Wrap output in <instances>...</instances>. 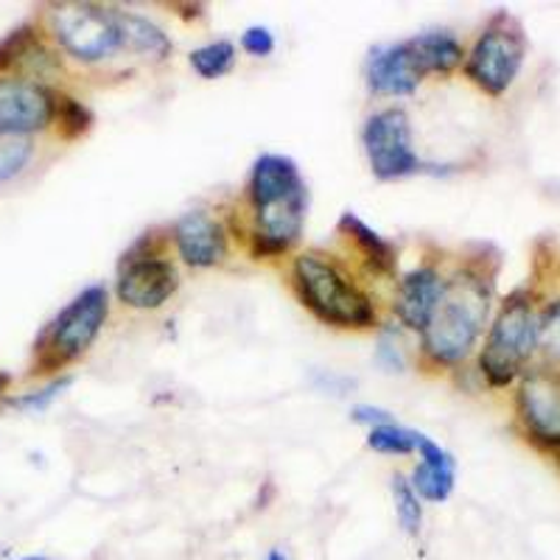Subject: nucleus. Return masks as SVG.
Segmentation results:
<instances>
[{
	"instance_id": "6",
	"label": "nucleus",
	"mask_w": 560,
	"mask_h": 560,
	"mask_svg": "<svg viewBox=\"0 0 560 560\" xmlns=\"http://www.w3.org/2000/svg\"><path fill=\"white\" fill-rule=\"evenodd\" d=\"M364 152L370 160V172L376 179H404L420 174L427 163L412 149V124L401 107H387L382 113L370 115L364 127Z\"/></svg>"
},
{
	"instance_id": "20",
	"label": "nucleus",
	"mask_w": 560,
	"mask_h": 560,
	"mask_svg": "<svg viewBox=\"0 0 560 560\" xmlns=\"http://www.w3.org/2000/svg\"><path fill=\"white\" fill-rule=\"evenodd\" d=\"M393 499H395V513H398V522L407 529L409 535L420 533V524H423V504H420V497L415 493L412 485L395 474L393 477Z\"/></svg>"
},
{
	"instance_id": "16",
	"label": "nucleus",
	"mask_w": 560,
	"mask_h": 560,
	"mask_svg": "<svg viewBox=\"0 0 560 560\" xmlns=\"http://www.w3.org/2000/svg\"><path fill=\"white\" fill-rule=\"evenodd\" d=\"M407 43L412 48V57L423 77H429V73H452L465 59L463 43L448 32L418 34V37L407 39Z\"/></svg>"
},
{
	"instance_id": "26",
	"label": "nucleus",
	"mask_w": 560,
	"mask_h": 560,
	"mask_svg": "<svg viewBox=\"0 0 560 560\" xmlns=\"http://www.w3.org/2000/svg\"><path fill=\"white\" fill-rule=\"evenodd\" d=\"M73 384V376H62V378H54L48 387L37 389V393H28V395H20V398H9V407L12 409H23V412H34V409H45L48 404L57 398V395H62L65 389Z\"/></svg>"
},
{
	"instance_id": "9",
	"label": "nucleus",
	"mask_w": 560,
	"mask_h": 560,
	"mask_svg": "<svg viewBox=\"0 0 560 560\" xmlns=\"http://www.w3.org/2000/svg\"><path fill=\"white\" fill-rule=\"evenodd\" d=\"M57 115V96L28 79H0V138L39 132Z\"/></svg>"
},
{
	"instance_id": "3",
	"label": "nucleus",
	"mask_w": 560,
	"mask_h": 560,
	"mask_svg": "<svg viewBox=\"0 0 560 560\" xmlns=\"http://www.w3.org/2000/svg\"><path fill=\"white\" fill-rule=\"evenodd\" d=\"M535 350H538V312L527 292H513L490 325L479 353V370L490 387H508L522 376L524 364Z\"/></svg>"
},
{
	"instance_id": "30",
	"label": "nucleus",
	"mask_w": 560,
	"mask_h": 560,
	"mask_svg": "<svg viewBox=\"0 0 560 560\" xmlns=\"http://www.w3.org/2000/svg\"><path fill=\"white\" fill-rule=\"evenodd\" d=\"M267 560H289V558L283 552H280V549H272V552L267 555Z\"/></svg>"
},
{
	"instance_id": "4",
	"label": "nucleus",
	"mask_w": 560,
	"mask_h": 560,
	"mask_svg": "<svg viewBox=\"0 0 560 560\" xmlns=\"http://www.w3.org/2000/svg\"><path fill=\"white\" fill-rule=\"evenodd\" d=\"M109 314V294L104 287H88L73 303L57 314L39 342V368L59 370L96 342Z\"/></svg>"
},
{
	"instance_id": "21",
	"label": "nucleus",
	"mask_w": 560,
	"mask_h": 560,
	"mask_svg": "<svg viewBox=\"0 0 560 560\" xmlns=\"http://www.w3.org/2000/svg\"><path fill=\"white\" fill-rule=\"evenodd\" d=\"M415 443H418V432L398 427V423L370 429L368 438V446L378 454H409L415 452Z\"/></svg>"
},
{
	"instance_id": "7",
	"label": "nucleus",
	"mask_w": 560,
	"mask_h": 560,
	"mask_svg": "<svg viewBox=\"0 0 560 560\" xmlns=\"http://www.w3.org/2000/svg\"><path fill=\"white\" fill-rule=\"evenodd\" d=\"M51 23L59 45L79 62H102L115 51H121L115 9H102L93 3H65L54 9Z\"/></svg>"
},
{
	"instance_id": "12",
	"label": "nucleus",
	"mask_w": 560,
	"mask_h": 560,
	"mask_svg": "<svg viewBox=\"0 0 560 560\" xmlns=\"http://www.w3.org/2000/svg\"><path fill=\"white\" fill-rule=\"evenodd\" d=\"M423 82L409 43H395L376 48L368 62V84L376 96H412Z\"/></svg>"
},
{
	"instance_id": "25",
	"label": "nucleus",
	"mask_w": 560,
	"mask_h": 560,
	"mask_svg": "<svg viewBox=\"0 0 560 560\" xmlns=\"http://www.w3.org/2000/svg\"><path fill=\"white\" fill-rule=\"evenodd\" d=\"M376 359L384 370L389 373H404L407 368V345H404V337L398 328H384L382 337H378V350H376Z\"/></svg>"
},
{
	"instance_id": "29",
	"label": "nucleus",
	"mask_w": 560,
	"mask_h": 560,
	"mask_svg": "<svg viewBox=\"0 0 560 560\" xmlns=\"http://www.w3.org/2000/svg\"><path fill=\"white\" fill-rule=\"evenodd\" d=\"M350 418L357 420V423H368V427H387V423H395L393 415L387 412V409H378V407H370V404H359V407H353V412H350Z\"/></svg>"
},
{
	"instance_id": "14",
	"label": "nucleus",
	"mask_w": 560,
	"mask_h": 560,
	"mask_svg": "<svg viewBox=\"0 0 560 560\" xmlns=\"http://www.w3.org/2000/svg\"><path fill=\"white\" fill-rule=\"evenodd\" d=\"M446 280L440 278L434 267H418L401 280L398 287V300H395V314L407 325L409 331H423L432 319L434 306L443 294Z\"/></svg>"
},
{
	"instance_id": "32",
	"label": "nucleus",
	"mask_w": 560,
	"mask_h": 560,
	"mask_svg": "<svg viewBox=\"0 0 560 560\" xmlns=\"http://www.w3.org/2000/svg\"><path fill=\"white\" fill-rule=\"evenodd\" d=\"M20 560H51V558H37V555H32V558H20Z\"/></svg>"
},
{
	"instance_id": "23",
	"label": "nucleus",
	"mask_w": 560,
	"mask_h": 560,
	"mask_svg": "<svg viewBox=\"0 0 560 560\" xmlns=\"http://www.w3.org/2000/svg\"><path fill=\"white\" fill-rule=\"evenodd\" d=\"M538 350L549 362H560V300L538 314Z\"/></svg>"
},
{
	"instance_id": "5",
	"label": "nucleus",
	"mask_w": 560,
	"mask_h": 560,
	"mask_svg": "<svg viewBox=\"0 0 560 560\" xmlns=\"http://www.w3.org/2000/svg\"><path fill=\"white\" fill-rule=\"evenodd\" d=\"M524 34L510 14H497L490 26L479 34L471 54L465 57V77L488 96H502L516 82L524 65Z\"/></svg>"
},
{
	"instance_id": "11",
	"label": "nucleus",
	"mask_w": 560,
	"mask_h": 560,
	"mask_svg": "<svg viewBox=\"0 0 560 560\" xmlns=\"http://www.w3.org/2000/svg\"><path fill=\"white\" fill-rule=\"evenodd\" d=\"M174 244H177L179 258L194 269L217 267L228 258L224 228L205 210H191L179 217V222L174 224Z\"/></svg>"
},
{
	"instance_id": "27",
	"label": "nucleus",
	"mask_w": 560,
	"mask_h": 560,
	"mask_svg": "<svg viewBox=\"0 0 560 560\" xmlns=\"http://www.w3.org/2000/svg\"><path fill=\"white\" fill-rule=\"evenodd\" d=\"M34 51L32 28H18L0 43V68H12L14 62H23Z\"/></svg>"
},
{
	"instance_id": "17",
	"label": "nucleus",
	"mask_w": 560,
	"mask_h": 560,
	"mask_svg": "<svg viewBox=\"0 0 560 560\" xmlns=\"http://www.w3.org/2000/svg\"><path fill=\"white\" fill-rule=\"evenodd\" d=\"M339 233H345L350 242L357 244L359 253H362L364 258H368L370 267H373V272H395V247L387 238L378 236L376 230L370 228L368 222H362L353 210H345L342 217H339Z\"/></svg>"
},
{
	"instance_id": "8",
	"label": "nucleus",
	"mask_w": 560,
	"mask_h": 560,
	"mask_svg": "<svg viewBox=\"0 0 560 560\" xmlns=\"http://www.w3.org/2000/svg\"><path fill=\"white\" fill-rule=\"evenodd\" d=\"M177 289L179 272L172 261L152 253H140L138 244L132 253L124 255L118 283H115V294L124 306L152 312V308L163 306Z\"/></svg>"
},
{
	"instance_id": "22",
	"label": "nucleus",
	"mask_w": 560,
	"mask_h": 560,
	"mask_svg": "<svg viewBox=\"0 0 560 560\" xmlns=\"http://www.w3.org/2000/svg\"><path fill=\"white\" fill-rule=\"evenodd\" d=\"M54 118L59 121L62 138L68 140L82 138V135L93 127V113H90L82 102H77V98L70 96L57 98V115H54Z\"/></svg>"
},
{
	"instance_id": "15",
	"label": "nucleus",
	"mask_w": 560,
	"mask_h": 560,
	"mask_svg": "<svg viewBox=\"0 0 560 560\" xmlns=\"http://www.w3.org/2000/svg\"><path fill=\"white\" fill-rule=\"evenodd\" d=\"M415 448L420 452V465L412 474V488L427 502H446L454 490V457L440 448L427 434H418Z\"/></svg>"
},
{
	"instance_id": "18",
	"label": "nucleus",
	"mask_w": 560,
	"mask_h": 560,
	"mask_svg": "<svg viewBox=\"0 0 560 560\" xmlns=\"http://www.w3.org/2000/svg\"><path fill=\"white\" fill-rule=\"evenodd\" d=\"M115 23H118V34H121V48H127V51L147 54L154 59H166L172 54V39L160 32L152 20L115 9Z\"/></svg>"
},
{
	"instance_id": "10",
	"label": "nucleus",
	"mask_w": 560,
	"mask_h": 560,
	"mask_svg": "<svg viewBox=\"0 0 560 560\" xmlns=\"http://www.w3.org/2000/svg\"><path fill=\"white\" fill-rule=\"evenodd\" d=\"M518 418L535 443L560 448V373L533 370L518 384Z\"/></svg>"
},
{
	"instance_id": "2",
	"label": "nucleus",
	"mask_w": 560,
	"mask_h": 560,
	"mask_svg": "<svg viewBox=\"0 0 560 560\" xmlns=\"http://www.w3.org/2000/svg\"><path fill=\"white\" fill-rule=\"evenodd\" d=\"M294 289L303 306L334 328H373L376 325V306L362 289L331 261L319 253H303L294 258L292 267Z\"/></svg>"
},
{
	"instance_id": "19",
	"label": "nucleus",
	"mask_w": 560,
	"mask_h": 560,
	"mask_svg": "<svg viewBox=\"0 0 560 560\" xmlns=\"http://www.w3.org/2000/svg\"><path fill=\"white\" fill-rule=\"evenodd\" d=\"M233 65H236V45L230 39H217L191 51V68L202 79H222L233 70Z\"/></svg>"
},
{
	"instance_id": "1",
	"label": "nucleus",
	"mask_w": 560,
	"mask_h": 560,
	"mask_svg": "<svg viewBox=\"0 0 560 560\" xmlns=\"http://www.w3.org/2000/svg\"><path fill=\"white\" fill-rule=\"evenodd\" d=\"M490 314V280L479 272H457L446 280L432 319L420 331V350L438 368L463 362L477 345Z\"/></svg>"
},
{
	"instance_id": "24",
	"label": "nucleus",
	"mask_w": 560,
	"mask_h": 560,
	"mask_svg": "<svg viewBox=\"0 0 560 560\" xmlns=\"http://www.w3.org/2000/svg\"><path fill=\"white\" fill-rule=\"evenodd\" d=\"M32 140L28 138H0V183L12 179L20 168L32 160Z\"/></svg>"
},
{
	"instance_id": "28",
	"label": "nucleus",
	"mask_w": 560,
	"mask_h": 560,
	"mask_svg": "<svg viewBox=\"0 0 560 560\" xmlns=\"http://www.w3.org/2000/svg\"><path fill=\"white\" fill-rule=\"evenodd\" d=\"M242 48L249 57H269L275 51V37L267 26H249L242 34Z\"/></svg>"
},
{
	"instance_id": "13",
	"label": "nucleus",
	"mask_w": 560,
	"mask_h": 560,
	"mask_svg": "<svg viewBox=\"0 0 560 560\" xmlns=\"http://www.w3.org/2000/svg\"><path fill=\"white\" fill-rule=\"evenodd\" d=\"M247 194L249 202H253V210H258L308 191L303 177H300L298 163L292 158H283V154H261V158L255 160L253 172H249Z\"/></svg>"
},
{
	"instance_id": "31",
	"label": "nucleus",
	"mask_w": 560,
	"mask_h": 560,
	"mask_svg": "<svg viewBox=\"0 0 560 560\" xmlns=\"http://www.w3.org/2000/svg\"><path fill=\"white\" fill-rule=\"evenodd\" d=\"M9 382H12V378H9L7 373H0V393H3V389L9 387Z\"/></svg>"
}]
</instances>
